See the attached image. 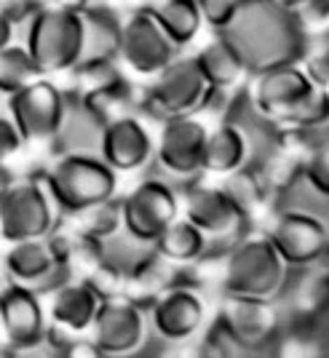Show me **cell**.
Wrapping results in <instances>:
<instances>
[{
	"mask_svg": "<svg viewBox=\"0 0 329 358\" xmlns=\"http://www.w3.org/2000/svg\"><path fill=\"white\" fill-rule=\"evenodd\" d=\"M102 302H105V294L94 281H70L67 278L64 284L54 289L51 315L64 331L83 334L91 329Z\"/></svg>",
	"mask_w": 329,
	"mask_h": 358,
	"instance_id": "20",
	"label": "cell"
},
{
	"mask_svg": "<svg viewBox=\"0 0 329 358\" xmlns=\"http://www.w3.org/2000/svg\"><path fill=\"white\" fill-rule=\"evenodd\" d=\"M308 201L316 206H329V136H318L302 150L298 182Z\"/></svg>",
	"mask_w": 329,
	"mask_h": 358,
	"instance_id": "25",
	"label": "cell"
},
{
	"mask_svg": "<svg viewBox=\"0 0 329 358\" xmlns=\"http://www.w3.org/2000/svg\"><path fill=\"white\" fill-rule=\"evenodd\" d=\"M241 94L249 115L270 129L305 136L329 126L327 86L318 83L302 62L252 73Z\"/></svg>",
	"mask_w": 329,
	"mask_h": 358,
	"instance_id": "1",
	"label": "cell"
},
{
	"mask_svg": "<svg viewBox=\"0 0 329 358\" xmlns=\"http://www.w3.org/2000/svg\"><path fill=\"white\" fill-rule=\"evenodd\" d=\"M270 3H276V6H281V8H286V11H289V8H292L298 0H270Z\"/></svg>",
	"mask_w": 329,
	"mask_h": 358,
	"instance_id": "33",
	"label": "cell"
},
{
	"mask_svg": "<svg viewBox=\"0 0 329 358\" xmlns=\"http://www.w3.org/2000/svg\"><path fill=\"white\" fill-rule=\"evenodd\" d=\"M32 62L38 73H64L80 64L83 54V24L80 14H70L62 8H46L35 16L24 30Z\"/></svg>",
	"mask_w": 329,
	"mask_h": 358,
	"instance_id": "13",
	"label": "cell"
},
{
	"mask_svg": "<svg viewBox=\"0 0 329 358\" xmlns=\"http://www.w3.org/2000/svg\"><path fill=\"white\" fill-rule=\"evenodd\" d=\"M180 214L206 236L211 257L230 249L252 230V222L233 206L220 182H204V177L180 187Z\"/></svg>",
	"mask_w": 329,
	"mask_h": 358,
	"instance_id": "9",
	"label": "cell"
},
{
	"mask_svg": "<svg viewBox=\"0 0 329 358\" xmlns=\"http://www.w3.org/2000/svg\"><path fill=\"white\" fill-rule=\"evenodd\" d=\"M67 96L51 80H32L11 94L14 126L22 136H57L64 118Z\"/></svg>",
	"mask_w": 329,
	"mask_h": 358,
	"instance_id": "17",
	"label": "cell"
},
{
	"mask_svg": "<svg viewBox=\"0 0 329 358\" xmlns=\"http://www.w3.org/2000/svg\"><path fill=\"white\" fill-rule=\"evenodd\" d=\"M118 203L120 230L142 243L155 246L158 236L180 217V187L161 174H148Z\"/></svg>",
	"mask_w": 329,
	"mask_h": 358,
	"instance_id": "12",
	"label": "cell"
},
{
	"mask_svg": "<svg viewBox=\"0 0 329 358\" xmlns=\"http://www.w3.org/2000/svg\"><path fill=\"white\" fill-rule=\"evenodd\" d=\"M11 35H14V27H11V22L6 19V14L0 11V48L11 45Z\"/></svg>",
	"mask_w": 329,
	"mask_h": 358,
	"instance_id": "32",
	"label": "cell"
},
{
	"mask_svg": "<svg viewBox=\"0 0 329 358\" xmlns=\"http://www.w3.org/2000/svg\"><path fill=\"white\" fill-rule=\"evenodd\" d=\"M209 134V120L204 115L172 118L158 123L155 134V174L185 187L204 177V148Z\"/></svg>",
	"mask_w": 329,
	"mask_h": 358,
	"instance_id": "11",
	"label": "cell"
},
{
	"mask_svg": "<svg viewBox=\"0 0 329 358\" xmlns=\"http://www.w3.org/2000/svg\"><path fill=\"white\" fill-rule=\"evenodd\" d=\"M182 51L166 38L161 24L155 22L153 11L148 8H136L123 19V32H120V51L118 64H126L129 73L139 78H155L166 64L180 57Z\"/></svg>",
	"mask_w": 329,
	"mask_h": 358,
	"instance_id": "14",
	"label": "cell"
},
{
	"mask_svg": "<svg viewBox=\"0 0 329 358\" xmlns=\"http://www.w3.org/2000/svg\"><path fill=\"white\" fill-rule=\"evenodd\" d=\"M38 67L24 45H6L0 48V89L16 94L35 80Z\"/></svg>",
	"mask_w": 329,
	"mask_h": 358,
	"instance_id": "26",
	"label": "cell"
},
{
	"mask_svg": "<svg viewBox=\"0 0 329 358\" xmlns=\"http://www.w3.org/2000/svg\"><path fill=\"white\" fill-rule=\"evenodd\" d=\"M193 57L204 78L209 80V86L220 94L239 96L252 78L246 59L241 57V51L230 43V38L225 32H211V38L195 51Z\"/></svg>",
	"mask_w": 329,
	"mask_h": 358,
	"instance_id": "19",
	"label": "cell"
},
{
	"mask_svg": "<svg viewBox=\"0 0 329 358\" xmlns=\"http://www.w3.org/2000/svg\"><path fill=\"white\" fill-rule=\"evenodd\" d=\"M155 254L164 259L166 265L182 270V273H193L201 262L211 259V246L209 241H206V236L180 214L158 236V241H155Z\"/></svg>",
	"mask_w": 329,
	"mask_h": 358,
	"instance_id": "21",
	"label": "cell"
},
{
	"mask_svg": "<svg viewBox=\"0 0 329 358\" xmlns=\"http://www.w3.org/2000/svg\"><path fill=\"white\" fill-rule=\"evenodd\" d=\"M57 203L46 187L38 185H24L8 190L6 201H3V222H6V233L14 241H30L43 238L46 233L54 227V214H57Z\"/></svg>",
	"mask_w": 329,
	"mask_h": 358,
	"instance_id": "18",
	"label": "cell"
},
{
	"mask_svg": "<svg viewBox=\"0 0 329 358\" xmlns=\"http://www.w3.org/2000/svg\"><path fill=\"white\" fill-rule=\"evenodd\" d=\"M204 27L211 32H225L230 27V22L239 14L241 0H195Z\"/></svg>",
	"mask_w": 329,
	"mask_h": 358,
	"instance_id": "29",
	"label": "cell"
},
{
	"mask_svg": "<svg viewBox=\"0 0 329 358\" xmlns=\"http://www.w3.org/2000/svg\"><path fill=\"white\" fill-rule=\"evenodd\" d=\"M211 94L214 89L204 78L195 57L182 51L177 59L166 64L155 78H150L148 86L139 91V110L155 123L204 115Z\"/></svg>",
	"mask_w": 329,
	"mask_h": 358,
	"instance_id": "5",
	"label": "cell"
},
{
	"mask_svg": "<svg viewBox=\"0 0 329 358\" xmlns=\"http://www.w3.org/2000/svg\"><path fill=\"white\" fill-rule=\"evenodd\" d=\"M0 190H3V174H0Z\"/></svg>",
	"mask_w": 329,
	"mask_h": 358,
	"instance_id": "34",
	"label": "cell"
},
{
	"mask_svg": "<svg viewBox=\"0 0 329 358\" xmlns=\"http://www.w3.org/2000/svg\"><path fill=\"white\" fill-rule=\"evenodd\" d=\"M83 24V54L80 62H118L123 19L107 6H91L80 14Z\"/></svg>",
	"mask_w": 329,
	"mask_h": 358,
	"instance_id": "22",
	"label": "cell"
},
{
	"mask_svg": "<svg viewBox=\"0 0 329 358\" xmlns=\"http://www.w3.org/2000/svg\"><path fill=\"white\" fill-rule=\"evenodd\" d=\"M150 11L166 32V38L180 51L195 45L201 32L206 30L195 0H158L155 6H150Z\"/></svg>",
	"mask_w": 329,
	"mask_h": 358,
	"instance_id": "24",
	"label": "cell"
},
{
	"mask_svg": "<svg viewBox=\"0 0 329 358\" xmlns=\"http://www.w3.org/2000/svg\"><path fill=\"white\" fill-rule=\"evenodd\" d=\"M257 139L252 129L239 118H220L209 123L206 148H204V177L223 179L244 166L255 164Z\"/></svg>",
	"mask_w": 329,
	"mask_h": 358,
	"instance_id": "16",
	"label": "cell"
},
{
	"mask_svg": "<svg viewBox=\"0 0 329 358\" xmlns=\"http://www.w3.org/2000/svg\"><path fill=\"white\" fill-rule=\"evenodd\" d=\"M289 16L305 41H316L329 32V0H298L289 8Z\"/></svg>",
	"mask_w": 329,
	"mask_h": 358,
	"instance_id": "28",
	"label": "cell"
},
{
	"mask_svg": "<svg viewBox=\"0 0 329 358\" xmlns=\"http://www.w3.org/2000/svg\"><path fill=\"white\" fill-rule=\"evenodd\" d=\"M57 209L64 214H80L97 203L115 198L118 174L102 161L99 152H64L59 164L46 177Z\"/></svg>",
	"mask_w": 329,
	"mask_h": 358,
	"instance_id": "6",
	"label": "cell"
},
{
	"mask_svg": "<svg viewBox=\"0 0 329 358\" xmlns=\"http://www.w3.org/2000/svg\"><path fill=\"white\" fill-rule=\"evenodd\" d=\"M252 73L302 62L308 41L286 8L270 0H241L239 14L225 30Z\"/></svg>",
	"mask_w": 329,
	"mask_h": 358,
	"instance_id": "2",
	"label": "cell"
},
{
	"mask_svg": "<svg viewBox=\"0 0 329 358\" xmlns=\"http://www.w3.org/2000/svg\"><path fill=\"white\" fill-rule=\"evenodd\" d=\"M172 350H174L172 358H239L241 356L239 350L227 343L214 327L201 331L198 337L188 340V343L172 348Z\"/></svg>",
	"mask_w": 329,
	"mask_h": 358,
	"instance_id": "27",
	"label": "cell"
},
{
	"mask_svg": "<svg viewBox=\"0 0 329 358\" xmlns=\"http://www.w3.org/2000/svg\"><path fill=\"white\" fill-rule=\"evenodd\" d=\"M327 96H329V83H327Z\"/></svg>",
	"mask_w": 329,
	"mask_h": 358,
	"instance_id": "35",
	"label": "cell"
},
{
	"mask_svg": "<svg viewBox=\"0 0 329 358\" xmlns=\"http://www.w3.org/2000/svg\"><path fill=\"white\" fill-rule=\"evenodd\" d=\"M262 233L286 268L311 270L329 259V220L305 203H284L270 209Z\"/></svg>",
	"mask_w": 329,
	"mask_h": 358,
	"instance_id": "4",
	"label": "cell"
},
{
	"mask_svg": "<svg viewBox=\"0 0 329 358\" xmlns=\"http://www.w3.org/2000/svg\"><path fill=\"white\" fill-rule=\"evenodd\" d=\"M97 0H54V8H62V11H70V14H83L89 11Z\"/></svg>",
	"mask_w": 329,
	"mask_h": 358,
	"instance_id": "31",
	"label": "cell"
},
{
	"mask_svg": "<svg viewBox=\"0 0 329 358\" xmlns=\"http://www.w3.org/2000/svg\"><path fill=\"white\" fill-rule=\"evenodd\" d=\"M217 182H220V187L227 193V198L233 201V206L252 224L260 217H268L273 187H270L265 174L255 164L244 166V169H239V171H233V174H227L223 179H217Z\"/></svg>",
	"mask_w": 329,
	"mask_h": 358,
	"instance_id": "23",
	"label": "cell"
},
{
	"mask_svg": "<svg viewBox=\"0 0 329 358\" xmlns=\"http://www.w3.org/2000/svg\"><path fill=\"white\" fill-rule=\"evenodd\" d=\"M89 345L99 358H142L155 345L145 305L126 294L105 297L89 329Z\"/></svg>",
	"mask_w": 329,
	"mask_h": 358,
	"instance_id": "10",
	"label": "cell"
},
{
	"mask_svg": "<svg viewBox=\"0 0 329 358\" xmlns=\"http://www.w3.org/2000/svg\"><path fill=\"white\" fill-rule=\"evenodd\" d=\"M99 155L115 174H139L153 166L155 134L134 113L107 120L99 139Z\"/></svg>",
	"mask_w": 329,
	"mask_h": 358,
	"instance_id": "15",
	"label": "cell"
},
{
	"mask_svg": "<svg viewBox=\"0 0 329 358\" xmlns=\"http://www.w3.org/2000/svg\"><path fill=\"white\" fill-rule=\"evenodd\" d=\"M220 257V294L279 299L292 270L270 246L262 230H249Z\"/></svg>",
	"mask_w": 329,
	"mask_h": 358,
	"instance_id": "3",
	"label": "cell"
},
{
	"mask_svg": "<svg viewBox=\"0 0 329 358\" xmlns=\"http://www.w3.org/2000/svg\"><path fill=\"white\" fill-rule=\"evenodd\" d=\"M148 324L155 345L177 348L211 327L209 299L198 281H174L150 302Z\"/></svg>",
	"mask_w": 329,
	"mask_h": 358,
	"instance_id": "7",
	"label": "cell"
},
{
	"mask_svg": "<svg viewBox=\"0 0 329 358\" xmlns=\"http://www.w3.org/2000/svg\"><path fill=\"white\" fill-rule=\"evenodd\" d=\"M19 142H22V134H19V129H16L14 123H6V120H0V155H6V152H14Z\"/></svg>",
	"mask_w": 329,
	"mask_h": 358,
	"instance_id": "30",
	"label": "cell"
},
{
	"mask_svg": "<svg viewBox=\"0 0 329 358\" xmlns=\"http://www.w3.org/2000/svg\"><path fill=\"white\" fill-rule=\"evenodd\" d=\"M211 327L239 353H260L268 345L279 343L284 331V313L279 299L223 294L211 313Z\"/></svg>",
	"mask_w": 329,
	"mask_h": 358,
	"instance_id": "8",
	"label": "cell"
}]
</instances>
